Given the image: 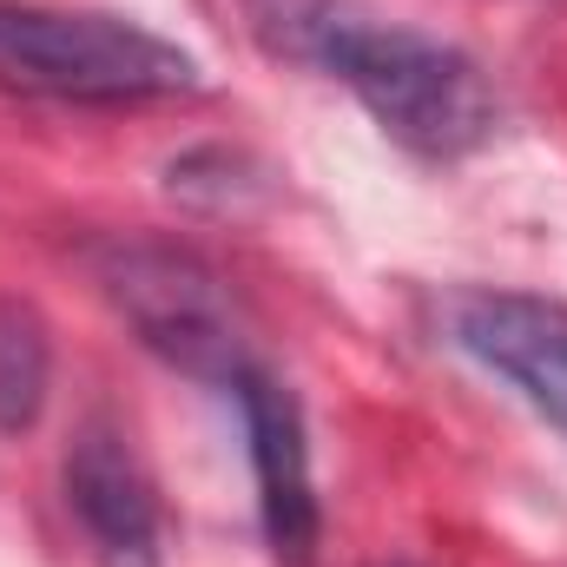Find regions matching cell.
Masks as SVG:
<instances>
[{
  "instance_id": "cell-7",
  "label": "cell",
  "mask_w": 567,
  "mask_h": 567,
  "mask_svg": "<svg viewBox=\"0 0 567 567\" xmlns=\"http://www.w3.org/2000/svg\"><path fill=\"white\" fill-rule=\"evenodd\" d=\"M47 370H53V350H47V323L0 297V435H20V429L40 423L47 410Z\"/></svg>"
},
{
  "instance_id": "cell-2",
  "label": "cell",
  "mask_w": 567,
  "mask_h": 567,
  "mask_svg": "<svg viewBox=\"0 0 567 567\" xmlns=\"http://www.w3.org/2000/svg\"><path fill=\"white\" fill-rule=\"evenodd\" d=\"M0 86L80 106H140L198 86V60L113 13L0 0Z\"/></svg>"
},
{
  "instance_id": "cell-5",
  "label": "cell",
  "mask_w": 567,
  "mask_h": 567,
  "mask_svg": "<svg viewBox=\"0 0 567 567\" xmlns=\"http://www.w3.org/2000/svg\"><path fill=\"white\" fill-rule=\"evenodd\" d=\"M66 502L100 567H158V502L133 442L113 423H86L66 449Z\"/></svg>"
},
{
  "instance_id": "cell-3",
  "label": "cell",
  "mask_w": 567,
  "mask_h": 567,
  "mask_svg": "<svg viewBox=\"0 0 567 567\" xmlns=\"http://www.w3.org/2000/svg\"><path fill=\"white\" fill-rule=\"evenodd\" d=\"M93 278L120 303V317L145 337V350H158L165 363H178L205 383H225V390L238 383V370H251L225 284L192 251L158 245V238H113L93 251Z\"/></svg>"
},
{
  "instance_id": "cell-1",
  "label": "cell",
  "mask_w": 567,
  "mask_h": 567,
  "mask_svg": "<svg viewBox=\"0 0 567 567\" xmlns=\"http://www.w3.org/2000/svg\"><path fill=\"white\" fill-rule=\"evenodd\" d=\"M245 13L278 60L343 80L403 152L449 165L495 140V93L468 53L410 27H383L350 0H245Z\"/></svg>"
},
{
  "instance_id": "cell-4",
  "label": "cell",
  "mask_w": 567,
  "mask_h": 567,
  "mask_svg": "<svg viewBox=\"0 0 567 567\" xmlns=\"http://www.w3.org/2000/svg\"><path fill=\"white\" fill-rule=\"evenodd\" d=\"M449 337L567 429V303L528 290H462L449 303Z\"/></svg>"
},
{
  "instance_id": "cell-6",
  "label": "cell",
  "mask_w": 567,
  "mask_h": 567,
  "mask_svg": "<svg viewBox=\"0 0 567 567\" xmlns=\"http://www.w3.org/2000/svg\"><path fill=\"white\" fill-rule=\"evenodd\" d=\"M245 435H251V462H258V508H265V535L284 567H303L317 548V495H310V449H303V416L290 403V390L271 383L258 363L238 370L231 383Z\"/></svg>"
}]
</instances>
